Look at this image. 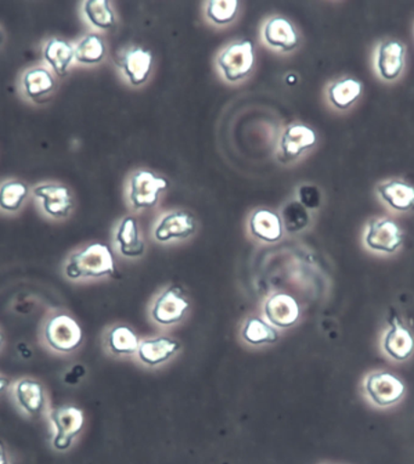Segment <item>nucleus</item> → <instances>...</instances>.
Returning a JSON list of instances; mask_svg holds the SVG:
<instances>
[{"instance_id": "19", "label": "nucleus", "mask_w": 414, "mask_h": 464, "mask_svg": "<svg viewBox=\"0 0 414 464\" xmlns=\"http://www.w3.org/2000/svg\"><path fill=\"white\" fill-rule=\"evenodd\" d=\"M153 55L149 50L132 48L119 60V67L133 86L145 84L152 71Z\"/></svg>"}, {"instance_id": "36", "label": "nucleus", "mask_w": 414, "mask_h": 464, "mask_svg": "<svg viewBox=\"0 0 414 464\" xmlns=\"http://www.w3.org/2000/svg\"><path fill=\"white\" fill-rule=\"evenodd\" d=\"M3 41H5V34H3L2 27H0V45H2Z\"/></svg>"}, {"instance_id": "9", "label": "nucleus", "mask_w": 414, "mask_h": 464, "mask_svg": "<svg viewBox=\"0 0 414 464\" xmlns=\"http://www.w3.org/2000/svg\"><path fill=\"white\" fill-rule=\"evenodd\" d=\"M365 392L374 404L385 408L401 401L405 395L406 387L394 373L378 372L367 376Z\"/></svg>"}, {"instance_id": "32", "label": "nucleus", "mask_w": 414, "mask_h": 464, "mask_svg": "<svg viewBox=\"0 0 414 464\" xmlns=\"http://www.w3.org/2000/svg\"><path fill=\"white\" fill-rule=\"evenodd\" d=\"M298 197H300V203L307 208H318L322 204V192L316 186H301Z\"/></svg>"}, {"instance_id": "28", "label": "nucleus", "mask_w": 414, "mask_h": 464, "mask_svg": "<svg viewBox=\"0 0 414 464\" xmlns=\"http://www.w3.org/2000/svg\"><path fill=\"white\" fill-rule=\"evenodd\" d=\"M362 84L354 78L345 77L334 82L329 88L331 103L338 110H348L361 96Z\"/></svg>"}, {"instance_id": "24", "label": "nucleus", "mask_w": 414, "mask_h": 464, "mask_svg": "<svg viewBox=\"0 0 414 464\" xmlns=\"http://www.w3.org/2000/svg\"><path fill=\"white\" fill-rule=\"evenodd\" d=\"M30 186L20 179H5L0 182V212L15 215L23 210L31 194Z\"/></svg>"}, {"instance_id": "15", "label": "nucleus", "mask_w": 414, "mask_h": 464, "mask_svg": "<svg viewBox=\"0 0 414 464\" xmlns=\"http://www.w3.org/2000/svg\"><path fill=\"white\" fill-rule=\"evenodd\" d=\"M45 66L57 77H66L75 63L74 45L66 39L53 37L43 45Z\"/></svg>"}, {"instance_id": "22", "label": "nucleus", "mask_w": 414, "mask_h": 464, "mask_svg": "<svg viewBox=\"0 0 414 464\" xmlns=\"http://www.w3.org/2000/svg\"><path fill=\"white\" fill-rule=\"evenodd\" d=\"M140 338L135 331L129 326L117 325L111 327L103 337V345L108 353L115 357H130L137 354Z\"/></svg>"}, {"instance_id": "4", "label": "nucleus", "mask_w": 414, "mask_h": 464, "mask_svg": "<svg viewBox=\"0 0 414 464\" xmlns=\"http://www.w3.org/2000/svg\"><path fill=\"white\" fill-rule=\"evenodd\" d=\"M37 207L46 218L63 221L70 218L74 208L71 189L60 182H42L32 189Z\"/></svg>"}, {"instance_id": "25", "label": "nucleus", "mask_w": 414, "mask_h": 464, "mask_svg": "<svg viewBox=\"0 0 414 464\" xmlns=\"http://www.w3.org/2000/svg\"><path fill=\"white\" fill-rule=\"evenodd\" d=\"M378 193L396 211L406 212L414 208V187L409 183L399 179L381 183L378 187Z\"/></svg>"}, {"instance_id": "29", "label": "nucleus", "mask_w": 414, "mask_h": 464, "mask_svg": "<svg viewBox=\"0 0 414 464\" xmlns=\"http://www.w3.org/2000/svg\"><path fill=\"white\" fill-rule=\"evenodd\" d=\"M82 15L96 30L108 31L115 24V15L108 0H86L82 3Z\"/></svg>"}, {"instance_id": "13", "label": "nucleus", "mask_w": 414, "mask_h": 464, "mask_svg": "<svg viewBox=\"0 0 414 464\" xmlns=\"http://www.w3.org/2000/svg\"><path fill=\"white\" fill-rule=\"evenodd\" d=\"M389 325L390 327L383 338V350L394 361L405 362L413 354L414 336L398 313H392Z\"/></svg>"}, {"instance_id": "3", "label": "nucleus", "mask_w": 414, "mask_h": 464, "mask_svg": "<svg viewBox=\"0 0 414 464\" xmlns=\"http://www.w3.org/2000/svg\"><path fill=\"white\" fill-rule=\"evenodd\" d=\"M46 420L49 423L50 448L57 453L70 451L84 430L82 410L74 405L56 406L46 413Z\"/></svg>"}, {"instance_id": "6", "label": "nucleus", "mask_w": 414, "mask_h": 464, "mask_svg": "<svg viewBox=\"0 0 414 464\" xmlns=\"http://www.w3.org/2000/svg\"><path fill=\"white\" fill-rule=\"evenodd\" d=\"M218 67L228 82L246 78L255 66V45L250 39L234 43L223 50L218 57Z\"/></svg>"}, {"instance_id": "23", "label": "nucleus", "mask_w": 414, "mask_h": 464, "mask_svg": "<svg viewBox=\"0 0 414 464\" xmlns=\"http://www.w3.org/2000/svg\"><path fill=\"white\" fill-rule=\"evenodd\" d=\"M115 243L122 256L135 258L145 254V243L140 235L139 225L131 216L122 219L115 233Z\"/></svg>"}, {"instance_id": "21", "label": "nucleus", "mask_w": 414, "mask_h": 464, "mask_svg": "<svg viewBox=\"0 0 414 464\" xmlns=\"http://www.w3.org/2000/svg\"><path fill=\"white\" fill-rule=\"evenodd\" d=\"M251 235L265 243H276L283 238L284 225L282 218L276 212L258 210L250 218Z\"/></svg>"}, {"instance_id": "11", "label": "nucleus", "mask_w": 414, "mask_h": 464, "mask_svg": "<svg viewBox=\"0 0 414 464\" xmlns=\"http://www.w3.org/2000/svg\"><path fill=\"white\" fill-rule=\"evenodd\" d=\"M263 315L276 329L285 330L296 325L300 320L301 308L296 298L291 295L276 293L265 302Z\"/></svg>"}, {"instance_id": "33", "label": "nucleus", "mask_w": 414, "mask_h": 464, "mask_svg": "<svg viewBox=\"0 0 414 464\" xmlns=\"http://www.w3.org/2000/svg\"><path fill=\"white\" fill-rule=\"evenodd\" d=\"M0 464H13L8 446L3 440H0Z\"/></svg>"}, {"instance_id": "14", "label": "nucleus", "mask_w": 414, "mask_h": 464, "mask_svg": "<svg viewBox=\"0 0 414 464\" xmlns=\"http://www.w3.org/2000/svg\"><path fill=\"white\" fill-rule=\"evenodd\" d=\"M197 230V222L189 212L174 211L165 215L154 229V238L160 243L189 238Z\"/></svg>"}, {"instance_id": "5", "label": "nucleus", "mask_w": 414, "mask_h": 464, "mask_svg": "<svg viewBox=\"0 0 414 464\" xmlns=\"http://www.w3.org/2000/svg\"><path fill=\"white\" fill-rule=\"evenodd\" d=\"M14 405L27 419H38L49 411V397L44 384L34 377H23L10 387Z\"/></svg>"}, {"instance_id": "34", "label": "nucleus", "mask_w": 414, "mask_h": 464, "mask_svg": "<svg viewBox=\"0 0 414 464\" xmlns=\"http://www.w3.org/2000/svg\"><path fill=\"white\" fill-rule=\"evenodd\" d=\"M10 387H12V382H10L8 377L0 373V395L10 390Z\"/></svg>"}, {"instance_id": "35", "label": "nucleus", "mask_w": 414, "mask_h": 464, "mask_svg": "<svg viewBox=\"0 0 414 464\" xmlns=\"http://www.w3.org/2000/svg\"><path fill=\"white\" fill-rule=\"evenodd\" d=\"M3 344H5V334H3L2 329H0V351H2Z\"/></svg>"}, {"instance_id": "12", "label": "nucleus", "mask_w": 414, "mask_h": 464, "mask_svg": "<svg viewBox=\"0 0 414 464\" xmlns=\"http://www.w3.org/2000/svg\"><path fill=\"white\" fill-rule=\"evenodd\" d=\"M365 242L371 250L394 254L402 246L403 233L392 219H373L366 230Z\"/></svg>"}, {"instance_id": "27", "label": "nucleus", "mask_w": 414, "mask_h": 464, "mask_svg": "<svg viewBox=\"0 0 414 464\" xmlns=\"http://www.w3.org/2000/svg\"><path fill=\"white\" fill-rule=\"evenodd\" d=\"M241 336L251 345L273 344L279 341V331L265 319L251 316L245 322Z\"/></svg>"}, {"instance_id": "10", "label": "nucleus", "mask_w": 414, "mask_h": 464, "mask_svg": "<svg viewBox=\"0 0 414 464\" xmlns=\"http://www.w3.org/2000/svg\"><path fill=\"white\" fill-rule=\"evenodd\" d=\"M168 182L157 178L152 172L139 171L130 181V200L137 210L156 207L160 193L167 189Z\"/></svg>"}, {"instance_id": "31", "label": "nucleus", "mask_w": 414, "mask_h": 464, "mask_svg": "<svg viewBox=\"0 0 414 464\" xmlns=\"http://www.w3.org/2000/svg\"><path fill=\"white\" fill-rule=\"evenodd\" d=\"M237 8L239 2L236 0H211L207 3V15L211 23L223 26L236 19Z\"/></svg>"}, {"instance_id": "8", "label": "nucleus", "mask_w": 414, "mask_h": 464, "mask_svg": "<svg viewBox=\"0 0 414 464\" xmlns=\"http://www.w3.org/2000/svg\"><path fill=\"white\" fill-rule=\"evenodd\" d=\"M189 309V302L178 286H170L153 302L150 316L153 322L163 326L181 323Z\"/></svg>"}, {"instance_id": "16", "label": "nucleus", "mask_w": 414, "mask_h": 464, "mask_svg": "<svg viewBox=\"0 0 414 464\" xmlns=\"http://www.w3.org/2000/svg\"><path fill=\"white\" fill-rule=\"evenodd\" d=\"M181 350V343L174 338L160 336L146 338L140 342L137 358L139 361L150 368L163 365L170 361Z\"/></svg>"}, {"instance_id": "26", "label": "nucleus", "mask_w": 414, "mask_h": 464, "mask_svg": "<svg viewBox=\"0 0 414 464\" xmlns=\"http://www.w3.org/2000/svg\"><path fill=\"white\" fill-rule=\"evenodd\" d=\"M106 52V44L99 34H86L74 45L75 63L82 66H95L102 63Z\"/></svg>"}, {"instance_id": "1", "label": "nucleus", "mask_w": 414, "mask_h": 464, "mask_svg": "<svg viewBox=\"0 0 414 464\" xmlns=\"http://www.w3.org/2000/svg\"><path fill=\"white\" fill-rule=\"evenodd\" d=\"M115 262L110 247L101 243L90 244L70 255L63 265V276L71 282L101 279L113 276Z\"/></svg>"}, {"instance_id": "20", "label": "nucleus", "mask_w": 414, "mask_h": 464, "mask_svg": "<svg viewBox=\"0 0 414 464\" xmlns=\"http://www.w3.org/2000/svg\"><path fill=\"white\" fill-rule=\"evenodd\" d=\"M263 37L266 44L284 53L293 52L300 43L294 24L284 17L270 19L263 30Z\"/></svg>"}, {"instance_id": "30", "label": "nucleus", "mask_w": 414, "mask_h": 464, "mask_svg": "<svg viewBox=\"0 0 414 464\" xmlns=\"http://www.w3.org/2000/svg\"><path fill=\"white\" fill-rule=\"evenodd\" d=\"M282 221L286 232L300 233L311 223V216L308 208H304L300 201H290L283 208Z\"/></svg>"}, {"instance_id": "18", "label": "nucleus", "mask_w": 414, "mask_h": 464, "mask_svg": "<svg viewBox=\"0 0 414 464\" xmlns=\"http://www.w3.org/2000/svg\"><path fill=\"white\" fill-rule=\"evenodd\" d=\"M316 143V134L307 125L294 124L284 131L280 141V153L284 160H294L305 150L313 149Z\"/></svg>"}, {"instance_id": "2", "label": "nucleus", "mask_w": 414, "mask_h": 464, "mask_svg": "<svg viewBox=\"0 0 414 464\" xmlns=\"http://www.w3.org/2000/svg\"><path fill=\"white\" fill-rule=\"evenodd\" d=\"M41 341L53 353L68 355L79 350L84 341V333L73 316L64 312H53L43 323Z\"/></svg>"}, {"instance_id": "7", "label": "nucleus", "mask_w": 414, "mask_h": 464, "mask_svg": "<svg viewBox=\"0 0 414 464\" xmlns=\"http://www.w3.org/2000/svg\"><path fill=\"white\" fill-rule=\"evenodd\" d=\"M57 89L56 75L45 64L26 68L20 75L19 92L28 102L41 104Z\"/></svg>"}, {"instance_id": "17", "label": "nucleus", "mask_w": 414, "mask_h": 464, "mask_svg": "<svg viewBox=\"0 0 414 464\" xmlns=\"http://www.w3.org/2000/svg\"><path fill=\"white\" fill-rule=\"evenodd\" d=\"M406 48L398 41L381 43L377 52V70L384 81L392 82L400 77L405 67Z\"/></svg>"}]
</instances>
